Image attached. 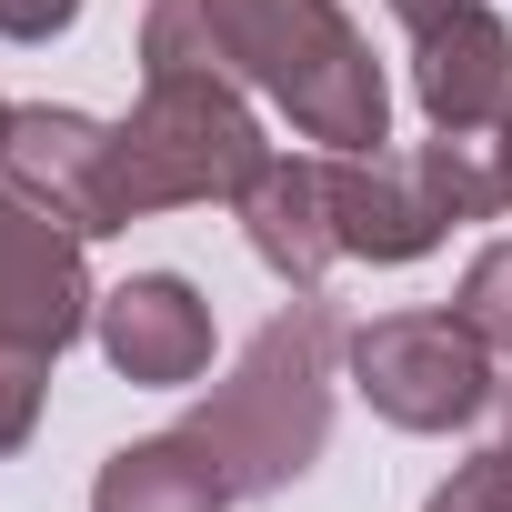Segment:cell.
Wrapping results in <instances>:
<instances>
[{
    "instance_id": "2e32d148",
    "label": "cell",
    "mask_w": 512,
    "mask_h": 512,
    "mask_svg": "<svg viewBox=\"0 0 512 512\" xmlns=\"http://www.w3.org/2000/svg\"><path fill=\"white\" fill-rule=\"evenodd\" d=\"M382 11H392V21H402V31H432V21H442V11H462V0H382Z\"/></svg>"
},
{
    "instance_id": "3957f363",
    "label": "cell",
    "mask_w": 512,
    "mask_h": 512,
    "mask_svg": "<svg viewBox=\"0 0 512 512\" xmlns=\"http://www.w3.org/2000/svg\"><path fill=\"white\" fill-rule=\"evenodd\" d=\"M262 161H272V141L251 121L241 81H221V71H151L131 121H111V211L131 231L151 211L241 201Z\"/></svg>"
},
{
    "instance_id": "277c9868",
    "label": "cell",
    "mask_w": 512,
    "mask_h": 512,
    "mask_svg": "<svg viewBox=\"0 0 512 512\" xmlns=\"http://www.w3.org/2000/svg\"><path fill=\"white\" fill-rule=\"evenodd\" d=\"M352 392L392 422V432H472V412L492 402V342L462 312H382L342 342Z\"/></svg>"
},
{
    "instance_id": "6da1fadb",
    "label": "cell",
    "mask_w": 512,
    "mask_h": 512,
    "mask_svg": "<svg viewBox=\"0 0 512 512\" xmlns=\"http://www.w3.org/2000/svg\"><path fill=\"white\" fill-rule=\"evenodd\" d=\"M141 71H221L322 151H382L392 91L342 0H151Z\"/></svg>"
},
{
    "instance_id": "52a82bcc",
    "label": "cell",
    "mask_w": 512,
    "mask_h": 512,
    "mask_svg": "<svg viewBox=\"0 0 512 512\" xmlns=\"http://www.w3.org/2000/svg\"><path fill=\"white\" fill-rule=\"evenodd\" d=\"M91 332H101L111 372L141 382V392H181V382L211 372V302L181 272H131L121 292H101Z\"/></svg>"
},
{
    "instance_id": "e0dca14e",
    "label": "cell",
    "mask_w": 512,
    "mask_h": 512,
    "mask_svg": "<svg viewBox=\"0 0 512 512\" xmlns=\"http://www.w3.org/2000/svg\"><path fill=\"white\" fill-rule=\"evenodd\" d=\"M422 512H512V502H482V492H462V482H442Z\"/></svg>"
},
{
    "instance_id": "8fae6325",
    "label": "cell",
    "mask_w": 512,
    "mask_h": 512,
    "mask_svg": "<svg viewBox=\"0 0 512 512\" xmlns=\"http://www.w3.org/2000/svg\"><path fill=\"white\" fill-rule=\"evenodd\" d=\"M452 312L492 342V362H512V241H492V251H472V272H462V292H452Z\"/></svg>"
},
{
    "instance_id": "4fadbf2b",
    "label": "cell",
    "mask_w": 512,
    "mask_h": 512,
    "mask_svg": "<svg viewBox=\"0 0 512 512\" xmlns=\"http://www.w3.org/2000/svg\"><path fill=\"white\" fill-rule=\"evenodd\" d=\"M41 402H51V352H21V342H0V462H11V452L31 442Z\"/></svg>"
},
{
    "instance_id": "ba28073f",
    "label": "cell",
    "mask_w": 512,
    "mask_h": 512,
    "mask_svg": "<svg viewBox=\"0 0 512 512\" xmlns=\"http://www.w3.org/2000/svg\"><path fill=\"white\" fill-rule=\"evenodd\" d=\"M231 211H241L251 251H262V272H282L292 292H322V272L342 262V231H332V151H272Z\"/></svg>"
},
{
    "instance_id": "5b68a950",
    "label": "cell",
    "mask_w": 512,
    "mask_h": 512,
    "mask_svg": "<svg viewBox=\"0 0 512 512\" xmlns=\"http://www.w3.org/2000/svg\"><path fill=\"white\" fill-rule=\"evenodd\" d=\"M91 312H101V292H91V262H81V231L0 181V342L61 362L91 332Z\"/></svg>"
},
{
    "instance_id": "ac0fdd59",
    "label": "cell",
    "mask_w": 512,
    "mask_h": 512,
    "mask_svg": "<svg viewBox=\"0 0 512 512\" xmlns=\"http://www.w3.org/2000/svg\"><path fill=\"white\" fill-rule=\"evenodd\" d=\"M0 131H11V101H0Z\"/></svg>"
},
{
    "instance_id": "9a60e30c",
    "label": "cell",
    "mask_w": 512,
    "mask_h": 512,
    "mask_svg": "<svg viewBox=\"0 0 512 512\" xmlns=\"http://www.w3.org/2000/svg\"><path fill=\"white\" fill-rule=\"evenodd\" d=\"M472 151H482V181H492V211H512V101H502V121H492V131H472Z\"/></svg>"
},
{
    "instance_id": "7c38bea8",
    "label": "cell",
    "mask_w": 512,
    "mask_h": 512,
    "mask_svg": "<svg viewBox=\"0 0 512 512\" xmlns=\"http://www.w3.org/2000/svg\"><path fill=\"white\" fill-rule=\"evenodd\" d=\"M462 492H482V502H512V372L492 382V402L472 412V462L452 472Z\"/></svg>"
},
{
    "instance_id": "30bf717a",
    "label": "cell",
    "mask_w": 512,
    "mask_h": 512,
    "mask_svg": "<svg viewBox=\"0 0 512 512\" xmlns=\"http://www.w3.org/2000/svg\"><path fill=\"white\" fill-rule=\"evenodd\" d=\"M91 512H231V482L191 432H151V442H121L101 462Z\"/></svg>"
},
{
    "instance_id": "7a4b0ae2",
    "label": "cell",
    "mask_w": 512,
    "mask_h": 512,
    "mask_svg": "<svg viewBox=\"0 0 512 512\" xmlns=\"http://www.w3.org/2000/svg\"><path fill=\"white\" fill-rule=\"evenodd\" d=\"M342 342H352V332L332 322V302L302 292L292 312H272L262 332L241 342L231 382H211V402L181 422V432L221 462L231 492H282V482H302V472L322 462V442H332Z\"/></svg>"
},
{
    "instance_id": "5bb4252c",
    "label": "cell",
    "mask_w": 512,
    "mask_h": 512,
    "mask_svg": "<svg viewBox=\"0 0 512 512\" xmlns=\"http://www.w3.org/2000/svg\"><path fill=\"white\" fill-rule=\"evenodd\" d=\"M81 21V0H0V41H61Z\"/></svg>"
},
{
    "instance_id": "8992f818",
    "label": "cell",
    "mask_w": 512,
    "mask_h": 512,
    "mask_svg": "<svg viewBox=\"0 0 512 512\" xmlns=\"http://www.w3.org/2000/svg\"><path fill=\"white\" fill-rule=\"evenodd\" d=\"M0 181L31 191L81 241L121 231V211H111V121H91V111H51V101L11 111V131H0Z\"/></svg>"
},
{
    "instance_id": "9c48e42d",
    "label": "cell",
    "mask_w": 512,
    "mask_h": 512,
    "mask_svg": "<svg viewBox=\"0 0 512 512\" xmlns=\"http://www.w3.org/2000/svg\"><path fill=\"white\" fill-rule=\"evenodd\" d=\"M412 101H422L432 131H492L502 101H512V31H502V11L462 0V11H442L432 31H412Z\"/></svg>"
}]
</instances>
